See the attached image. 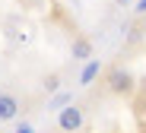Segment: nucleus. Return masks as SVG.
I'll return each mask as SVG.
<instances>
[{
    "label": "nucleus",
    "mask_w": 146,
    "mask_h": 133,
    "mask_svg": "<svg viewBox=\"0 0 146 133\" xmlns=\"http://www.w3.org/2000/svg\"><path fill=\"white\" fill-rule=\"evenodd\" d=\"M114 3H117V7H124V3H127V0H114Z\"/></svg>",
    "instance_id": "6e6552de"
},
{
    "label": "nucleus",
    "mask_w": 146,
    "mask_h": 133,
    "mask_svg": "<svg viewBox=\"0 0 146 133\" xmlns=\"http://www.w3.org/2000/svg\"><path fill=\"white\" fill-rule=\"evenodd\" d=\"M16 117H19V98L10 92H0V124L16 120Z\"/></svg>",
    "instance_id": "7ed1b4c3"
},
{
    "label": "nucleus",
    "mask_w": 146,
    "mask_h": 133,
    "mask_svg": "<svg viewBox=\"0 0 146 133\" xmlns=\"http://www.w3.org/2000/svg\"><path fill=\"white\" fill-rule=\"evenodd\" d=\"M70 54H73V60H89L92 57V41L89 38H73V44H70Z\"/></svg>",
    "instance_id": "20e7f679"
},
{
    "label": "nucleus",
    "mask_w": 146,
    "mask_h": 133,
    "mask_svg": "<svg viewBox=\"0 0 146 133\" xmlns=\"http://www.w3.org/2000/svg\"><path fill=\"white\" fill-rule=\"evenodd\" d=\"M16 133H35V130H32V127H29V124H22V127H19V130H16Z\"/></svg>",
    "instance_id": "0eeeda50"
},
{
    "label": "nucleus",
    "mask_w": 146,
    "mask_h": 133,
    "mask_svg": "<svg viewBox=\"0 0 146 133\" xmlns=\"http://www.w3.org/2000/svg\"><path fill=\"white\" fill-rule=\"evenodd\" d=\"M83 124H86V111L80 108V105H67V108H60V114H57V130H64V133H80Z\"/></svg>",
    "instance_id": "f03ea898"
},
{
    "label": "nucleus",
    "mask_w": 146,
    "mask_h": 133,
    "mask_svg": "<svg viewBox=\"0 0 146 133\" xmlns=\"http://www.w3.org/2000/svg\"><path fill=\"white\" fill-rule=\"evenodd\" d=\"M105 89H108L111 95H117V98H130V95L137 92V76H133L124 64H114V67L105 70Z\"/></svg>",
    "instance_id": "f257e3e1"
},
{
    "label": "nucleus",
    "mask_w": 146,
    "mask_h": 133,
    "mask_svg": "<svg viewBox=\"0 0 146 133\" xmlns=\"http://www.w3.org/2000/svg\"><path fill=\"white\" fill-rule=\"evenodd\" d=\"M95 76H99V64H89V67L83 70V76H80V86H89Z\"/></svg>",
    "instance_id": "423d86ee"
},
{
    "label": "nucleus",
    "mask_w": 146,
    "mask_h": 133,
    "mask_svg": "<svg viewBox=\"0 0 146 133\" xmlns=\"http://www.w3.org/2000/svg\"><path fill=\"white\" fill-rule=\"evenodd\" d=\"M41 86H44V92H57V89H60V73L44 76V79H41Z\"/></svg>",
    "instance_id": "39448f33"
}]
</instances>
